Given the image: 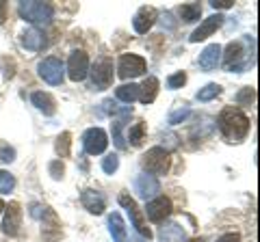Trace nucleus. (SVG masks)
Segmentation results:
<instances>
[{
	"instance_id": "nucleus-1",
	"label": "nucleus",
	"mask_w": 260,
	"mask_h": 242,
	"mask_svg": "<svg viewBox=\"0 0 260 242\" xmlns=\"http://www.w3.org/2000/svg\"><path fill=\"white\" fill-rule=\"evenodd\" d=\"M217 124H219L221 134L232 143L243 141L249 132V117L241 108H234V106H228L219 112Z\"/></svg>"
},
{
	"instance_id": "nucleus-2",
	"label": "nucleus",
	"mask_w": 260,
	"mask_h": 242,
	"mask_svg": "<svg viewBox=\"0 0 260 242\" xmlns=\"http://www.w3.org/2000/svg\"><path fill=\"white\" fill-rule=\"evenodd\" d=\"M18 11H20L22 20L35 24V26H48V24L52 22V15H54L52 5L37 3V0H30V3H20Z\"/></svg>"
},
{
	"instance_id": "nucleus-3",
	"label": "nucleus",
	"mask_w": 260,
	"mask_h": 242,
	"mask_svg": "<svg viewBox=\"0 0 260 242\" xmlns=\"http://www.w3.org/2000/svg\"><path fill=\"white\" fill-rule=\"evenodd\" d=\"M143 169L152 177L154 175H165L169 171V151L165 147H152L143 156Z\"/></svg>"
},
{
	"instance_id": "nucleus-4",
	"label": "nucleus",
	"mask_w": 260,
	"mask_h": 242,
	"mask_svg": "<svg viewBox=\"0 0 260 242\" xmlns=\"http://www.w3.org/2000/svg\"><path fill=\"white\" fill-rule=\"evenodd\" d=\"M145 59L139 54H121L119 56V63H117V76L121 80H130V78H137L145 71Z\"/></svg>"
},
{
	"instance_id": "nucleus-5",
	"label": "nucleus",
	"mask_w": 260,
	"mask_h": 242,
	"mask_svg": "<svg viewBox=\"0 0 260 242\" xmlns=\"http://www.w3.org/2000/svg\"><path fill=\"white\" fill-rule=\"evenodd\" d=\"M91 80H93V87L98 91H104L109 89L111 83H113V61L109 56H100L93 67H91Z\"/></svg>"
},
{
	"instance_id": "nucleus-6",
	"label": "nucleus",
	"mask_w": 260,
	"mask_h": 242,
	"mask_svg": "<svg viewBox=\"0 0 260 242\" xmlns=\"http://www.w3.org/2000/svg\"><path fill=\"white\" fill-rule=\"evenodd\" d=\"M107 145H109V136L102 128H89V130L83 134V147L89 156L104 154Z\"/></svg>"
},
{
	"instance_id": "nucleus-7",
	"label": "nucleus",
	"mask_w": 260,
	"mask_h": 242,
	"mask_svg": "<svg viewBox=\"0 0 260 242\" xmlns=\"http://www.w3.org/2000/svg\"><path fill=\"white\" fill-rule=\"evenodd\" d=\"M39 76H42L48 85H61L63 83V76H65V67L59 59H54V56H48L39 63Z\"/></svg>"
},
{
	"instance_id": "nucleus-8",
	"label": "nucleus",
	"mask_w": 260,
	"mask_h": 242,
	"mask_svg": "<svg viewBox=\"0 0 260 242\" xmlns=\"http://www.w3.org/2000/svg\"><path fill=\"white\" fill-rule=\"evenodd\" d=\"M119 204L126 208V212H128V216H130V221H133V225H135V229L141 233L143 238H152V231H150V227H148V223L143 221V216H141V210L137 208V204H135V199L130 197V195H119Z\"/></svg>"
},
{
	"instance_id": "nucleus-9",
	"label": "nucleus",
	"mask_w": 260,
	"mask_h": 242,
	"mask_svg": "<svg viewBox=\"0 0 260 242\" xmlns=\"http://www.w3.org/2000/svg\"><path fill=\"white\" fill-rule=\"evenodd\" d=\"M245 52H243V42H230L225 46V54H223V65L228 71H241L247 67Z\"/></svg>"
},
{
	"instance_id": "nucleus-10",
	"label": "nucleus",
	"mask_w": 260,
	"mask_h": 242,
	"mask_svg": "<svg viewBox=\"0 0 260 242\" xmlns=\"http://www.w3.org/2000/svg\"><path fill=\"white\" fill-rule=\"evenodd\" d=\"M87 74H89V56L83 50H74L68 61V76L74 83H80V80L87 78Z\"/></svg>"
},
{
	"instance_id": "nucleus-11",
	"label": "nucleus",
	"mask_w": 260,
	"mask_h": 242,
	"mask_svg": "<svg viewBox=\"0 0 260 242\" xmlns=\"http://www.w3.org/2000/svg\"><path fill=\"white\" fill-rule=\"evenodd\" d=\"M22 225V206L18 201H11L9 206H5V221H3V231L7 236H18Z\"/></svg>"
},
{
	"instance_id": "nucleus-12",
	"label": "nucleus",
	"mask_w": 260,
	"mask_h": 242,
	"mask_svg": "<svg viewBox=\"0 0 260 242\" xmlns=\"http://www.w3.org/2000/svg\"><path fill=\"white\" fill-rule=\"evenodd\" d=\"M145 214H148V219L152 223H162L169 214H172V199H167V197H154L150 204H148V208H145Z\"/></svg>"
},
{
	"instance_id": "nucleus-13",
	"label": "nucleus",
	"mask_w": 260,
	"mask_h": 242,
	"mask_svg": "<svg viewBox=\"0 0 260 242\" xmlns=\"http://www.w3.org/2000/svg\"><path fill=\"white\" fill-rule=\"evenodd\" d=\"M135 190H137V195H139L141 199H145V201L150 199L152 201L160 192V184H158L156 177H152V175H139L135 180Z\"/></svg>"
},
{
	"instance_id": "nucleus-14",
	"label": "nucleus",
	"mask_w": 260,
	"mask_h": 242,
	"mask_svg": "<svg viewBox=\"0 0 260 242\" xmlns=\"http://www.w3.org/2000/svg\"><path fill=\"white\" fill-rule=\"evenodd\" d=\"M223 15L221 13H217V15H210V18H206L204 22H202L200 24V28H195L193 30V35H191V42L193 44H198V42H204V39L206 37H210V35H213L215 33V30L219 28V26H221V24H223Z\"/></svg>"
},
{
	"instance_id": "nucleus-15",
	"label": "nucleus",
	"mask_w": 260,
	"mask_h": 242,
	"mask_svg": "<svg viewBox=\"0 0 260 242\" xmlns=\"http://www.w3.org/2000/svg\"><path fill=\"white\" fill-rule=\"evenodd\" d=\"M154 22H156V9L154 7H141L133 20V28L139 35H145L154 26Z\"/></svg>"
},
{
	"instance_id": "nucleus-16",
	"label": "nucleus",
	"mask_w": 260,
	"mask_h": 242,
	"mask_svg": "<svg viewBox=\"0 0 260 242\" xmlns=\"http://www.w3.org/2000/svg\"><path fill=\"white\" fill-rule=\"evenodd\" d=\"M80 204H83L85 210H89L91 214H102L107 201H104L102 192H98L93 188H87V190H83V195H80Z\"/></svg>"
},
{
	"instance_id": "nucleus-17",
	"label": "nucleus",
	"mask_w": 260,
	"mask_h": 242,
	"mask_svg": "<svg viewBox=\"0 0 260 242\" xmlns=\"http://www.w3.org/2000/svg\"><path fill=\"white\" fill-rule=\"evenodd\" d=\"M219 61H221V46L219 44L206 46L204 50H202V54H200V67L206 69V71L215 69L219 65Z\"/></svg>"
},
{
	"instance_id": "nucleus-18",
	"label": "nucleus",
	"mask_w": 260,
	"mask_h": 242,
	"mask_svg": "<svg viewBox=\"0 0 260 242\" xmlns=\"http://www.w3.org/2000/svg\"><path fill=\"white\" fill-rule=\"evenodd\" d=\"M32 104L44 112V115H48V117H52L54 112H56V102H54V98L50 93H44V91H37V93H32Z\"/></svg>"
},
{
	"instance_id": "nucleus-19",
	"label": "nucleus",
	"mask_w": 260,
	"mask_h": 242,
	"mask_svg": "<svg viewBox=\"0 0 260 242\" xmlns=\"http://www.w3.org/2000/svg\"><path fill=\"white\" fill-rule=\"evenodd\" d=\"M158 78H154V76H150V78H145L143 80V85L139 87V100L143 102V104H152L154 100H156V95H158Z\"/></svg>"
},
{
	"instance_id": "nucleus-20",
	"label": "nucleus",
	"mask_w": 260,
	"mask_h": 242,
	"mask_svg": "<svg viewBox=\"0 0 260 242\" xmlns=\"http://www.w3.org/2000/svg\"><path fill=\"white\" fill-rule=\"evenodd\" d=\"M44 44H46L44 33H42V30H37V28H28L26 33L22 35V46L26 48V50H30V52L42 50Z\"/></svg>"
},
{
	"instance_id": "nucleus-21",
	"label": "nucleus",
	"mask_w": 260,
	"mask_h": 242,
	"mask_svg": "<svg viewBox=\"0 0 260 242\" xmlns=\"http://www.w3.org/2000/svg\"><path fill=\"white\" fill-rule=\"evenodd\" d=\"M186 233L178 223H165L160 227V242H184Z\"/></svg>"
},
{
	"instance_id": "nucleus-22",
	"label": "nucleus",
	"mask_w": 260,
	"mask_h": 242,
	"mask_svg": "<svg viewBox=\"0 0 260 242\" xmlns=\"http://www.w3.org/2000/svg\"><path fill=\"white\" fill-rule=\"evenodd\" d=\"M109 231H111V236L115 242H126V238H128L126 236V223L117 212H113L109 216Z\"/></svg>"
},
{
	"instance_id": "nucleus-23",
	"label": "nucleus",
	"mask_w": 260,
	"mask_h": 242,
	"mask_svg": "<svg viewBox=\"0 0 260 242\" xmlns=\"http://www.w3.org/2000/svg\"><path fill=\"white\" fill-rule=\"evenodd\" d=\"M115 95H117V100L119 102H124V104H133L137 98H139V87L137 85H121L115 89Z\"/></svg>"
},
{
	"instance_id": "nucleus-24",
	"label": "nucleus",
	"mask_w": 260,
	"mask_h": 242,
	"mask_svg": "<svg viewBox=\"0 0 260 242\" xmlns=\"http://www.w3.org/2000/svg\"><path fill=\"white\" fill-rule=\"evenodd\" d=\"M130 112H133V106H124V108H121V106H117V104L113 102V100H104V102H102L100 115H119L121 121H124V119L130 115Z\"/></svg>"
},
{
	"instance_id": "nucleus-25",
	"label": "nucleus",
	"mask_w": 260,
	"mask_h": 242,
	"mask_svg": "<svg viewBox=\"0 0 260 242\" xmlns=\"http://www.w3.org/2000/svg\"><path fill=\"white\" fill-rule=\"evenodd\" d=\"M200 15H202V5H198V3L180 7V18L184 22H195V20H200Z\"/></svg>"
},
{
	"instance_id": "nucleus-26",
	"label": "nucleus",
	"mask_w": 260,
	"mask_h": 242,
	"mask_svg": "<svg viewBox=\"0 0 260 242\" xmlns=\"http://www.w3.org/2000/svg\"><path fill=\"white\" fill-rule=\"evenodd\" d=\"M70 147H72V134L70 132H63L59 139H56L54 149H56V154H59L61 158H68L70 156Z\"/></svg>"
},
{
	"instance_id": "nucleus-27",
	"label": "nucleus",
	"mask_w": 260,
	"mask_h": 242,
	"mask_svg": "<svg viewBox=\"0 0 260 242\" xmlns=\"http://www.w3.org/2000/svg\"><path fill=\"white\" fill-rule=\"evenodd\" d=\"M143 136H145V124L143 121H137V124L130 128L128 132V141L135 145V147H139V145L143 143Z\"/></svg>"
},
{
	"instance_id": "nucleus-28",
	"label": "nucleus",
	"mask_w": 260,
	"mask_h": 242,
	"mask_svg": "<svg viewBox=\"0 0 260 242\" xmlns=\"http://www.w3.org/2000/svg\"><path fill=\"white\" fill-rule=\"evenodd\" d=\"M217 95H221V87L215 85V83H210V85H206L204 89H200V91H198V100L200 102H210V100H215Z\"/></svg>"
},
{
	"instance_id": "nucleus-29",
	"label": "nucleus",
	"mask_w": 260,
	"mask_h": 242,
	"mask_svg": "<svg viewBox=\"0 0 260 242\" xmlns=\"http://www.w3.org/2000/svg\"><path fill=\"white\" fill-rule=\"evenodd\" d=\"M256 100V89L254 87H245L243 91L237 93V104H241V106H251Z\"/></svg>"
},
{
	"instance_id": "nucleus-30",
	"label": "nucleus",
	"mask_w": 260,
	"mask_h": 242,
	"mask_svg": "<svg viewBox=\"0 0 260 242\" xmlns=\"http://www.w3.org/2000/svg\"><path fill=\"white\" fill-rule=\"evenodd\" d=\"M191 115V108L189 106H180V108H176V110H172L169 112V117H167V121L172 126H178V124H182V121Z\"/></svg>"
},
{
	"instance_id": "nucleus-31",
	"label": "nucleus",
	"mask_w": 260,
	"mask_h": 242,
	"mask_svg": "<svg viewBox=\"0 0 260 242\" xmlns=\"http://www.w3.org/2000/svg\"><path fill=\"white\" fill-rule=\"evenodd\" d=\"M119 169V158L115 156V154H109L107 158L102 160V171L104 173H109V175H113Z\"/></svg>"
},
{
	"instance_id": "nucleus-32",
	"label": "nucleus",
	"mask_w": 260,
	"mask_h": 242,
	"mask_svg": "<svg viewBox=\"0 0 260 242\" xmlns=\"http://www.w3.org/2000/svg\"><path fill=\"white\" fill-rule=\"evenodd\" d=\"M15 188V177L7 171H0V192H11Z\"/></svg>"
},
{
	"instance_id": "nucleus-33",
	"label": "nucleus",
	"mask_w": 260,
	"mask_h": 242,
	"mask_svg": "<svg viewBox=\"0 0 260 242\" xmlns=\"http://www.w3.org/2000/svg\"><path fill=\"white\" fill-rule=\"evenodd\" d=\"M121 128H124V121H115V124H113V141H115L119 149H126L128 145L124 141V136H121Z\"/></svg>"
},
{
	"instance_id": "nucleus-34",
	"label": "nucleus",
	"mask_w": 260,
	"mask_h": 242,
	"mask_svg": "<svg viewBox=\"0 0 260 242\" xmlns=\"http://www.w3.org/2000/svg\"><path fill=\"white\" fill-rule=\"evenodd\" d=\"M184 83H186V74H184V71H178V74H172L167 78V87L169 89H180V87H184Z\"/></svg>"
},
{
	"instance_id": "nucleus-35",
	"label": "nucleus",
	"mask_w": 260,
	"mask_h": 242,
	"mask_svg": "<svg viewBox=\"0 0 260 242\" xmlns=\"http://www.w3.org/2000/svg\"><path fill=\"white\" fill-rule=\"evenodd\" d=\"M50 175L54 177V180H59V177H63V163L61 160H54V163H50Z\"/></svg>"
},
{
	"instance_id": "nucleus-36",
	"label": "nucleus",
	"mask_w": 260,
	"mask_h": 242,
	"mask_svg": "<svg viewBox=\"0 0 260 242\" xmlns=\"http://www.w3.org/2000/svg\"><path fill=\"white\" fill-rule=\"evenodd\" d=\"M0 158H3L5 163H13V160H15V149L13 147H3V151H0Z\"/></svg>"
},
{
	"instance_id": "nucleus-37",
	"label": "nucleus",
	"mask_w": 260,
	"mask_h": 242,
	"mask_svg": "<svg viewBox=\"0 0 260 242\" xmlns=\"http://www.w3.org/2000/svg\"><path fill=\"white\" fill-rule=\"evenodd\" d=\"M210 7H213V9H230V7H232V0H213V3H210Z\"/></svg>"
},
{
	"instance_id": "nucleus-38",
	"label": "nucleus",
	"mask_w": 260,
	"mask_h": 242,
	"mask_svg": "<svg viewBox=\"0 0 260 242\" xmlns=\"http://www.w3.org/2000/svg\"><path fill=\"white\" fill-rule=\"evenodd\" d=\"M167 139V149H176L178 147V136L176 134H167V136H162V141Z\"/></svg>"
},
{
	"instance_id": "nucleus-39",
	"label": "nucleus",
	"mask_w": 260,
	"mask_h": 242,
	"mask_svg": "<svg viewBox=\"0 0 260 242\" xmlns=\"http://www.w3.org/2000/svg\"><path fill=\"white\" fill-rule=\"evenodd\" d=\"M217 242H241V236H239V233H223V236L219 238Z\"/></svg>"
},
{
	"instance_id": "nucleus-40",
	"label": "nucleus",
	"mask_w": 260,
	"mask_h": 242,
	"mask_svg": "<svg viewBox=\"0 0 260 242\" xmlns=\"http://www.w3.org/2000/svg\"><path fill=\"white\" fill-rule=\"evenodd\" d=\"M5 20H7V5L0 3V24H3Z\"/></svg>"
},
{
	"instance_id": "nucleus-41",
	"label": "nucleus",
	"mask_w": 260,
	"mask_h": 242,
	"mask_svg": "<svg viewBox=\"0 0 260 242\" xmlns=\"http://www.w3.org/2000/svg\"><path fill=\"white\" fill-rule=\"evenodd\" d=\"M189 242H206L204 238H193V240H189Z\"/></svg>"
},
{
	"instance_id": "nucleus-42",
	"label": "nucleus",
	"mask_w": 260,
	"mask_h": 242,
	"mask_svg": "<svg viewBox=\"0 0 260 242\" xmlns=\"http://www.w3.org/2000/svg\"><path fill=\"white\" fill-rule=\"evenodd\" d=\"M3 210H5V204H3V199H0V212H3Z\"/></svg>"
}]
</instances>
